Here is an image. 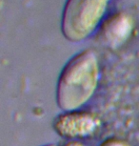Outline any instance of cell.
<instances>
[{
	"label": "cell",
	"instance_id": "obj_1",
	"mask_svg": "<svg viewBox=\"0 0 139 146\" xmlns=\"http://www.w3.org/2000/svg\"><path fill=\"white\" fill-rule=\"evenodd\" d=\"M100 67L94 51L84 50L73 56L62 69L56 85V103L63 112L85 105L96 92Z\"/></svg>",
	"mask_w": 139,
	"mask_h": 146
},
{
	"label": "cell",
	"instance_id": "obj_2",
	"mask_svg": "<svg viewBox=\"0 0 139 146\" xmlns=\"http://www.w3.org/2000/svg\"><path fill=\"white\" fill-rule=\"evenodd\" d=\"M111 0H67L61 19V31L73 43L87 39L96 31Z\"/></svg>",
	"mask_w": 139,
	"mask_h": 146
},
{
	"label": "cell",
	"instance_id": "obj_3",
	"mask_svg": "<svg viewBox=\"0 0 139 146\" xmlns=\"http://www.w3.org/2000/svg\"><path fill=\"white\" fill-rule=\"evenodd\" d=\"M101 121L87 111L63 112L53 119V127L60 137L69 140H79L92 137L100 128Z\"/></svg>",
	"mask_w": 139,
	"mask_h": 146
},
{
	"label": "cell",
	"instance_id": "obj_4",
	"mask_svg": "<svg viewBox=\"0 0 139 146\" xmlns=\"http://www.w3.org/2000/svg\"><path fill=\"white\" fill-rule=\"evenodd\" d=\"M132 31V20L126 13H119L106 22L102 37L109 46L115 48L128 39Z\"/></svg>",
	"mask_w": 139,
	"mask_h": 146
},
{
	"label": "cell",
	"instance_id": "obj_5",
	"mask_svg": "<svg viewBox=\"0 0 139 146\" xmlns=\"http://www.w3.org/2000/svg\"><path fill=\"white\" fill-rule=\"evenodd\" d=\"M100 146H130V144L125 140L118 137H109L105 139Z\"/></svg>",
	"mask_w": 139,
	"mask_h": 146
},
{
	"label": "cell",
	"instance_id": "obj_6",
	"mask_svg": "<svg viewBox=\"0 0 139 146\" xmlns=\"http://www.w3.org/2000/svg\"><path fill=\"white\" fill-rule=\"evenodd\" d=\"M61 146H85L80 140H68Z\"/></svg>",
	"mask_w": 139,
	"mask_h": 146
},
{
	"label": "cell",
	"instance_id": "obj_7",
	"mask_svg": "<svg viewBox=\"0 0 139 146\" xmlns=\"http://www.w3.org/2000/svg\"><path fill=\"white\" fill-rule=\"evenodd\" d=\"M43 146H57V145L53 144V143H51V144H46V145H43Z\"/></svg>",
	"mask_w": 139,
	"mask_h": 146
}]
</instances>
